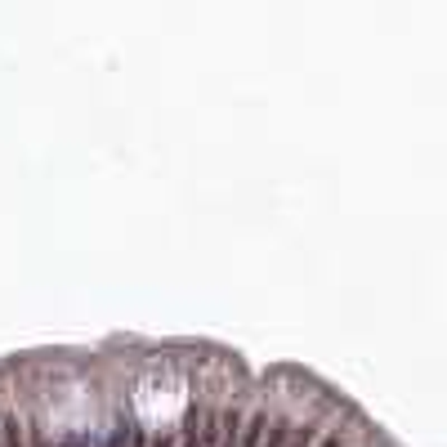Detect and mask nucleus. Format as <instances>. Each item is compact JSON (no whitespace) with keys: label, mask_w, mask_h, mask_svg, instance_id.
Returning a JSON list of instances; mask_svg holds the SVG:
<instances>
[{"label":"nucleus","mask_w":447,"mask_h":447,"mask_svg":"<svg viewBox=\"0 0 447 447\" xmlns=\"http://www.w3.org/2000/svg\"><path fill=\"white\" fill-rule=\"evenodd\" d=\"M220 443V411H202V447Z\"/></svg>","instance_id":"nucleus-5"},{"label":"nucleus","mask_w":447,"mask_h":447,"mask_svg":"<svg viewBox=\"0 0 447 447\" xmlns=\"http://www.w3.org/2000/svg\"><path fill=\"white\" fill-rule=\"evenodd\" d=\"M313 443H318V429H313V425L291 429V438H287V447H313Z\"/></svg>","instance_id":"nucleus-7"},{"label":"nucleus","mask_w":447,"mask_h":447,"mask_svg":"<svg viewBox=\"0 0 447 447\" xmlns=\"http://www.w3.org/2000/svg\"><path fill=\"white\" fill-rule=\"evenodd\" d=\"M58 447H86V434H63Z\"/></svg>","instance_id":"nucleus-9"},{"label":"nucleus","mask_w":447,"mask_h":447,"mask_svg":"<svg viewBox=\"0 0 447 447\" xmlns=\"http://www.w3.org/2000/svg\"><path fill=\"white\" fill-rule=\"evenodd\" d=\"M0 429H5V443H0V447H27V434H23V421L19 416H5V425H0Z\"/></svg>","instance_id":"nucleus-4"},{"label":"nucleus","mask_w":447,"mask_h":447,"mask_svg":"<svg viewBox=\"0 0 447 447\" xmlns=\"http://www.w3.org/2000/svg\"><path fill=\"white\" fill-rule=\"evenodd\" d=\"M130 434H135V416H130V407H121L117 425H112V443H103V447H130Z\"/></svg>","instance_id":"nucleus-3"},{"label":"nucleus","mask_w":447,"mask_h":447,"mask_svg":"<svg viewBox=\"0 0 447 447\" xmlns=\"http://www.w3.org/2000/svg\"><path fill=\"white\" fill-rule=\"evenodd\" d=\"M291 429H295V425H287V421H273V425H269V438H264L260 447H287Z\"/></svg>","instance_id":"nucleus-6"},{"label":"nucleus","mask_w":447,"mask_h":447,"mask_svg":"<svg viewBox=\"0 0 447 447\" xmlns=\"http://www.w3.org/2000/svg\"><path fill=\"white\" fill-rule=\"evenodd\" d=\"M313 447H340V434H327L322 443H313Z\"/></svg>","instance_id":"nucleus-12"},{"label":"nucleus","mask_w":447,"mask_h":447,"mask_svg":"<svg viewBox=\"0 0 447 447\" xmlns=\"http://www.w3.org/2000/svg\"><path fill=\"white\" fill-rule=\"evenodd\" d=\"M130 447H148V434H143L139 425H135V434H130Z\"/></svg>","instance_id":"nucleus-10"},{"label":"nucleus","mask_w":447,"mask_h":447,"mask_svg":"<svg viewBox=\"0 0 447 447\" xmlns=\"http://www.w3.org/2000/svg\"><path fill=\"white\" fill-rule=\"evenodd\" d=\"M264 429H269V411H255V416L242 425L237 447H260V443H264Z\"/></svg>","instance_id":"nucleus-2"},{"label":"nucleus","mask_w":447,"mask_h":447,"mask_svg":"<svg viewBox=\"0 0 447 447\" xmlns=\"http://www.w3.org/2000/svg\"><path fill=\"white\" fill-rule=\"evenodd\" d=\"M23 434H27V447H49V443H45V429H41V421H36V416H31V421L23 425Z\"/></svg>","instance_id":"nucleus-8"},{"label":"nucleus","mask_w":447,"mask_h":447,"mask_svg":"<svg viewBox=\"0 0 447 447\" xmlns=\"http://www.w3.org/2000/svg\"><path fill=\"white\" fill-rule=\"evenodd\" d=\"M148 447H175V438H170V434H157V438L148 443Z\"/></svg>","instance_id":"nucleus-11"},{"label":"nucleus","mask_w":447,"mask_h":447,"mask_svg":"<svg viewBox=\"0 0 447 447\" xmlns=\"http://www.w3.org/2000/svg\"><path fill=\"white\" fill-rule=\"evenodd\" d=\"M179 434H184V447H202V407H197V403L184 407V425H179Z\"/></svg>","instance_id":"nucleus-1"}]
</instances>
